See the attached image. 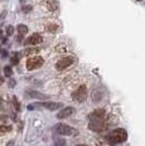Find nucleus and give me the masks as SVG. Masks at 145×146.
<instances>
[{"label":"nucleus","mask_w":145,"mask_h":146,"mask_svg":"<svg viewBox=\"0 0 145 146\" xmlns=\"http://www.w3.org/2000/svg\"><path fill=\"white\" fill-rule=\"evenodd\" d=\"M105 110L96 109L90 115L88 128L94 132H102L105 129Z\"/></svg>","instance_id":"f257e3e1"},{"label":"nucleus","mask_w":145,"mask_h":146,"mask_svg":"<svg viewBox=\"0 0 145 146\" xmlns=\"http://www.w3.org/2000/svg\"><path fill=\"white\" fill-rule=\"evenodd\" d=\"M128 139V133L124 129H116L111 131L107 136V140L110 144H120L126 142Z\"/></svg>","instance_id":"f03ea898"},{"label":"nucleus","mask_w":145,"mask_h":146,"mask_svg":"<svg viewBox=\"0 0 145 146\" xmlns=\"http://www.w3.org/2000/svg\"><path fill=\"white\" fill-rule=\"evenodd\" d=\"M54 131L59 135H66V136H74L79 134L76 129L72 128L68 124H65V123H58L54 128Z\"/></svg>","instance_id":"7ed1b4c3"},{"label":"nucleus","mask_w":145,"mask_h":146,"mask_svg":"<svg viewBox=\"0 0 145 146\" xmlns=\"http://www.w3.org/2000/svg\"><path fill=\"white\" fill-rule=\"evenodd\" d=\"M60 107H62V104L61 103H53V102H48V103L31 104L30 106L27 107V109L33 110V109H35V108H46V109L50 110V111H54V110L59 109Z\"/></svg>","instance_id":"20e7f679"},{"label":"nucleus","mask_w":145,"mask_h":146,"mask_svg":"<svg viewBox=\"0 0 145 146\" xmlns=\"http://www.w3.org/2000/svg\"><path fill=\"white\" fill-rule=\"evenodd\" d=\"M86 97H87V88H86L85 85L80 86L79 88L75 92H73L72 94V99L75 100V102H78V103L84 102Z\"/></svg>","instance_id":"39448f33"},{"label":"nucleus","mask_w":145,"mask_h":146,"mask_svg":"<svg viewBox=\"0 0 145 146\" xmlns=\"http://www.w3.org/2000/svg\"><path fill=\"white\" fill-rule=\"evenodd\" d=\"M43 63H44V59L42 57H33V58H30L26 60L25 67L29 71H32V70H35L37 68L42 67Z\"/></svg>","instance_id":"423d86ee"},{"label":"nucleus","mask_w":145,"mask_h":146,"mask_svg":"<svg viewBox=\"0 0 145 146\" xmlns=\"http://www.w3.org/2000/svg\"><path fill=\"white\" fill-rule=\"evenodd\" d=\"M73 62H74V58L73 57H66L63 59H60V60L56 63V69L57 70H60V71L61 70H65L66 68L70 67Z\"/></svg>","instance_id":"0eeeda50"},{"label":"nucleus","mask_w":145,"mask_h":146,"mask_svg":"<svg viewBox=\"0 0 145 146\" xmlns=\"http://www.w3.org/2000/svg\"><path fill=\"white\" fill-rule=\"evenodd\" d=\"M43 42V37L39 35V34H33L31 35L26 40H25V45H31V46H35V45H38Z\"/></svg>","instance_id":"6e6552de"},{"label":"nucleus","mask_w":145,"mask_h":146,"mask_svg":"<svg viewBox=\"0 0 145 146\" xmlns=\"http://www.w3.org/2000/svg\"><path fill=\"white\" fill-rule=\"evenodd\" d=\"M74 111H75V109L73 107H66L65 109L59 111V113L57 115V118L58 119H66V118L71 116Z\"/></svg>","instance_id":"1a4fd4ad"},{"label":"nucleus","mask_w":145,"mask_h":146,"mask_svg":"<svg viewBox=\"0 0 145 146\" xmlns=\"http://www.w3.org/2000/svg\"><path fill=\"white\" fill-rule=\"evenodd\" d=\"M27 94L30 95V97L38 98V99H47V98H48V96H46V95H44V94L39 93V92H36V91H29Z\"/></svg>","instance_id":"9d476101"},{"label":"nucleus","mask_w":145,"mask_h":146,"mask_svg":"<svg viewBox=\"0 0 145 146\" xmlns=\"http://www.w3.org/2000/svg\"><path fill=\"white\" fill-rule=\"evenodd\" d=\"M18 32L21 36H23V35H25V34L29 32V29H27V26H26V25L19 24L18 25Z\"/></svg>","instance_id":"9b49d317"},{"label":"nucleus","mask_w":145,"mask_h":146,"mask_svg":"<svg viewBox=\"0 0 145 146\" xmlns=\"http://www.w3.org/2000/svg\"><path fill=\"white\" fill-rule=\"evenodd\" d=\"M54 146H67V142L65 139L61 137H55Z\"/></svg>","instance_id":"f8f14e48"},{"label":"nucleus","mask_w":145,"mask_h":146,"mask_svg":"<svg viewBox=\"0 0 145 146\" xmlns=\"http://www.w3.org/2000/svg\"><path fill=\"white\" fill-rule=\"evenodd\" d=\"M11 130H12V127H10V125H0V135L8 133Z\"/></svg>","instance_id":"ddd939ff"},{"label":"nucleus","mask_w":145,"mask_h":146,"mask_svg":"<svg viewBox=\"0 0 145 146\" xmlns=\"http://www.w3.org/2000/svg\"><path fill=\"white\" fill-rule=\"evenodd\" d=\"M21 57H22V54H20V52H15L13 57L11 58V62H12V64H18L19 63V60L21 59Z\"/></svg>","instance_id":"4468645a"},{"label":"nucleus","mask_w":145,"mask_h":146,"mask_svg":"<svg viewBox=\"0 0 145 146\" xmlns=\"http://www.w3.org/2000/svg\"><path fill=\"white\" fill-rule=\"evenodd\" d=\"M37 51H39V49H38V48H27V49H25L24 51H22V52H23V54H22V56H23V55H26V56L32 55V54L37 52Z\"/></svg>","instance_id":"2eb2a0df"},{"label":"nucleus","mask_w":145,"mask_h":146,"mask_svg":"<svg viewBox=\"0 0 145 146\" xmlns=\"http://www.w3.org/2000/svg\"><path fill=\"white\" fill-rule=\"evenodd\" d=\"M3 72H5V75H6L7 78H9V76H11L12 75V68L11 67H9V66H6L5 67V69H3Z\"/></svg>","instance_id":"dca6fc26"},{"label":"nucleus","mask_w":145,"mask_h":146,"mask_svg":"<svg viewBox=\"0 0 145 146\" xmlns=\"http://www.w3.org/2000/svg\"><path fill=\"white\" fill-rule=\"evenodd\" d=\"M46 30L48 31V32L55 33V32H57V31H58V25H56V24H50V25H48V26L46 27Z\"/></svg>","instance_id":"f3484780"},{"label":"nucleus","mask_w":145,"mask_h":146,"mask_svg":"<svg viewBox=\"0 0 145 146\" xmlns=\"http://www.w3.org/2000/svg\"><path fill=\"white\" fill-rule=\"evenodd\" d=\"M12 102H13V106H14V108L18 110V111H20V110H21V106H20V103L18 102V99H17L15 96H13Z\"/></svg>","instance_id":"a211bd4d"},{"label":"nucleus","mask_w":145,"mask_h":146,"mask_svg":"<svg viewBox=\"0 0 145 146\" xmlns=\"http://www.w3.org/2000/svg\"><path fill=\"white\" fill-rule=\"evenodd\" d=\"M6 33H7V35H8V36H11V35H13V33H14V29H13L12 25H9V26L7 27Z\"/></svg>","instance_id":"6ab92c4d"},{"label":"nucleus","mask_w":145,"mask_h":146,"mask_svg":"<svg viewBox=\"0 0 145 146\" xmlns=\"http://www.w3.org/2000/svg\"><path fill=\"white\" fill-rule=\"evenodd\" d=\"M15 83H17V82H15V80L10 79L9 80V87H10V88H13V87L15 86Z\"/></svg>","instance_id":"aec40b11"},{"label":"nucleus","mask_w":145,"mask_h":146,"mask_svg":"<svg viewBox=\"0 0 145 146\" xmlns=\"http://www.w3.org/2000/svg\"><path fill=\"white\" fill-rule=\"evenodd\" d=\"M31 10H32V6H27V7H24V8H23V12L24 13L30 12Z\"/></svg>","instance_id":"412c9836"},{"label":"nucleus","mask_w":145,"mask_h":146,"mask_svg":"<svg viewBox=\"0 0 145 146\" xmlns=\"http://www.w3.org/2000/svg\"><path fill=\"white\" fill-rule=\"evenodd\" d=\"M6 15H7V11L5 10L3 12H2L1 14H0V20H3V19L6 18Z\"/></svg>","instance_id":"4be33fe9"},{"label":"nucleus","mask_w":145,"mask_h":146,"mask_svg":"<svg viewBox=\"0 0 145 146\" xmlns=\"http://www.w3.org/2000/svg\"><path fill=\"white\" fill-rule=\"evenodd\" d=\"M13 144H14V142H13V141H10V142L7 144V146H13Z\"/></svg>","instance_id":"5701e85b"},{"label":"nucleus","mask_w":145,"mask_h":146,"mask_svg":"<svg viewBox=\"0 0 145 146\" xmlns=\"http://www.w3.org/2000/svg\"><path fill=\"white\" fill-rule=\"evenodd\" d=\"M7 55H8V54H7V51L6 50H3V51H2V57H7Z\"/></svg>","instance_id":"b1692460"},{"label":"nucleus","mask_w":145,"mask_h":146,"mask_svg":"<svg viewBox=\"0 0 145 146\" xmlns=\"http://www.w3.org/2000/svg\"><path fill=\"white\" fill-rule=\"evenodd\" d=\"M3 83V79L2 78H0V84H2Z\"/></svg>","instance_id":"393cba45"},{"label":"nucleus","mask_w":145,"mask_h":146,"mask_svg":"<svg viewBox=\"0 0 145 146\" xmlns=\"http://www.w3.org/2000/svg\"><path fill=\"white\" fill-rule=\"evenodd\" d=\"M1 37H2V31L0 30V38H1Z\"/></svg>","instance_id":"a878e982"},{"label":"nucleus","mask_w":145,"mask_h":146,"mask_svg":"<svg viewBox=\"0 0 145 146\" xmlns=\"http://www.w3.org/2000/svg\"><path fill=\"white\" fill-rule=\"evenodd\" d=\"M76 146H86V145H82V144H79V145H76Z\"/></svg>","instance_id":"bb28decb"},{"label":"nucleus","mask_w":145,"mask_h":146,"mask_svg":"<svg viewBox=\"0 0 145 146\" xmlns=\"http://www.w3.org/2000/svg\"><path fill=\"white\" fill-rule=\"evenodd\" d=\"M135 1H142V0H135Z\"/></svg>","instance_id":"cd10ccee"}]
</instances>
